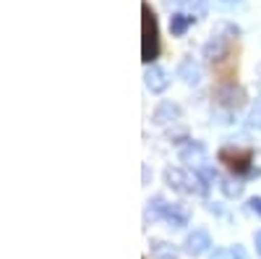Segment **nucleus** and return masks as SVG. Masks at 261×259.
Returning <instances> with one entry per match:
<instances>
[{
    "instance_id": "nucleus-1",
    "label": "nucleus",
    "mask_w": 261,
    "mask_h": 259,
    "mask_svg": "<svg viewBox=\"0 0 261 259\" xmlns=\"http://www.w3.org/2000/svg\"><path fill=\"white\" fill-rule=\"evenodd\" d=\"M160 55V24L149 3H141V60L151 63Z\"/></svg>"
},
{
    "instance_id": "nucleus-2",
    "label": "nucleus",
    "mask_w": 261,
    "mask_h": 259,
    "mask_svg": "<svg viewBox=\"0 0 261 259\" xmlns=\"http://www.w3.org/2000/svg\"><path fill=\"white\" fill-rule=\"evenodd\" d=\"M165 183L170 189H175L180 194H193V191H199V194H206L209 186L199 178V173H188L183 168H167L165 170Z\"/></svg>"
},
{
    "instance_id": "nucleus-3",
    "label": "nucleus",
    "mask_w": 261,
    "mask_h": 259,
    "mask_svg": "<svg viewBox=\"0 0 261 259\" xmlns=\"http://www.w3.org/2000/svg\"><path fill=\"white\" fill-rule=\"evenodd\" d=\"M220 162H225L227 170H232L235 176H243L253 168V152L241 147H222L220 149Z\"/></svg>"
},
{
    "instance_id": "nucleus-4",
    "label": "nucleus",
    "mask_w": 261,
    "mask_h": 259,
    "mask_svg": "<svg viewBox=\"0 0 261 259\" xmlns=\"http://www.w3.org/2000/svg\"><path fill=\"white\" fill-rule=\"evenodd\" d=\"M209 246H212V239H209V233L204 228H193V233L186 236V244H183V249L188 254H193V256L209 251Z\"/></svg>"
},
{
    "instance_id": "nucleus-5",
    "label": "nucleus",
    "mask_w": 261,
    "mask_h": 259,
    "mask_svg": "<svg viewBox=\"0 0 261 259\" xmlns=\"http://www.w3.org/2000/svg\"><path fill=\"white\" fill-rule=\"evenodd\" d=\"M214 97L220 100L225 107H241V105H243V100H246V92L241 89V86H235V84L230 81V84L220 86V89L214 92Z\"/></svg>"
},
{
    "instance_id": "nucleus-6",
    "label": "nucleus",
    "mask_w": 261,
    "mask_h": 259,
    "mask_svg": "<svg viewBox=\"0 0 261 259\" xmlns=\"http://www.w3.org/2000/svg\"><path fill=\"white\" fill-rule=\"evenodd\" d=\"M144 81H146V89H149V92H154V95L165 92L167 86H170V76H167V71H165V68H160V66L146 68Z\"/></svg>"
},
{
    "instance_id": "nucleus-7",
    "label": "nucleus",
    "mask_w": 261,
    "mask_h": 259,
    "mask_svg": "<svg viewBox=\"0 0 261 259\" xmlns=\"http://www.w3.org/2000/svg\"><path fill=\"white\" fill-rule=\"evenodd\" d=\"M180 118V107L175 102H160L154 107V113H151V123H157V126H165L170 121H178Z\"/></svg>"
},
{
    "instance_id": "nucleus-8",
    "label": "nucleus",
    "mask_w": 261,
    "mask_h": 259,
    "mask_svg": "<svg viewBox=\"0 0 261 259\" xmlns=\"http://www.w3.org/2000/svg\"><path fill=\"white\" fill-rule=\"evenodd\" d=\"M188 218H191L188 207H183V204H167L165 220H167L172 228H183V225H188Z\"/></svg>"
},
{
    "instance_id": "nucleus-9",
    "label": "nucleus",
    "mask_w": 261,
    "mask_h": 259,
    "mask_svg": "<svg viewBox=\"0 0 261 259\" xmlns=\"http://www.w3.org/2000/svg\"><path fill=\"white\" fill-rule=\"evenodd\" d=\"M178 76H180L186 84H199V81H201V71H199V66L193 63V58H186V60L180 63Z\"/></svg>"
},
{
    "instance_id": "nucleus-10",
    "label": "nucleus",
    "mask_w": 261,
    "mask_h": 259,
    "mask_svg": "<svg viewBox=\"0 0 261 259\" xmlns=\"http://www.w3.org/2000/svg\"><path fill=\"white\" fill-rule=\"evenodd\" d=\"M165 212H167V204H165V199H162V197H154V199H149V204H146L144 220H146V223H154V220L165 218Z\"/></svg>"
},
{
    "instance_id": "nucleus-11",
    "label": "nucleus",
    "mask_w": 261,
    "mask_h": 259,
    "mask_svg": "<svg viewBox=\"0 0 261 259\" xmlns=\"http://www.w3.org/2000/svg\"><path fill=\"white\" fill-rule=\"evenodd\" d=\"M193 24V16L188 13H175V16H170V32L172 37H183V32Z\"/></svg>"
},
{
    "instance_id": "nucleus-12",
    "label": "nucleus",
    "mask_w": 261,
    "mask_h": 259,
    "mask_svg": "<svg viewBox=\"0 0 261 259\" xmlns=\"http://www.w3.org/2000/svg\"><path fill=\"white\" fill-rule=\"evenodd\" d=\"M220 189H222V194H225L227 199H235V197H241V194H243V183H238L232 178H222L220 181Z\"/></svg>"
},
{
    "instance_id": "nucleus-13",
    "label": "nucleus",
    "mask_w": 261,
    "mask_h": 259,
    "mask_svg": "<svg viewBox=\"0 0 261 259\" xmlns=\"http://www.w3.org/2000/svg\"><path fill=\"white\" fill-rule=\"evenodd\" d=\"M212 259H246V251L241 246H227V249H217Z\"/></svg>"
},
{
    "instance_id": "nucleus-14",
    "label": "nucleus",
    "mask_w": 261,
    "mask_h": 259,
    "mask_svg": "<svg viewBox=\"0 0 261 259\" xmlns=\"http://www.w3.org/2000/svg\"><path fill=\"white\" fill-rule=\"evenodd\" d=\"M191 157H199V160L204 157V144H201V142H191V147H186L183 152H180V160L188 162Z\"/></svg>"
},
{
    "instance_id": "nucleus-15",
    "label": "nucleus",
    "mask_w": 261,
    "mask_h": 259,
    "mask_svg": "<svg viewBox=\"0 0 261 259\" xmlns=\"http://www.w3.org/2000/svg\"><path fill=\"white\" fill-rule=\"evenodd\" d=\"M246 209H248L251 215H256V218H261V197H251V199L246 202Z\"/></svg>"
},
{
    "instance_id": "nucleus-16",
    "label": "nucleus",
    "mask_w": 261,
    "mask_h": 259,
    "mask_svg": "<svg viewBox=\"0 0 261 259\" xmlns=\"http://www.w3.org/2000/svg\"><path fill=\"white\" fill-rule=\"evenodd\" d=\"M248 126L261 128V105H256L253 110H251V115H248Z\"/></svg>"
},
{
    "instance_id": "nucleus-17",
    "label": "nucleus",
    "mask_w": 261,
    "mask_h": 259,
    "mask_svg": "<svg viewBox=\"0 0 261 259\" xmlns=\"http://www.w3.org/2000/svg\"><path fill=\"white\" fill-rule=\"evenodd\" d=\"M253 168H256V173H261V149L253 152Z\"/></svg>"
},
{
    "instance_id": "nucleus-18",
    "label": "nucleus",
    "mask_w": 261,
    "mask_h": 259,
    "mask_svg": "<svg viewBox=\"0 0 261 259\" xmlns=\"http://www.w3.org/2000/svg\"><path fill=\"white\" fill-rule=\"evenodd\" d=\"M253 244H256V251L261 254V230H258V233L253 236Z\"/></svg>"
}]
</instances>
